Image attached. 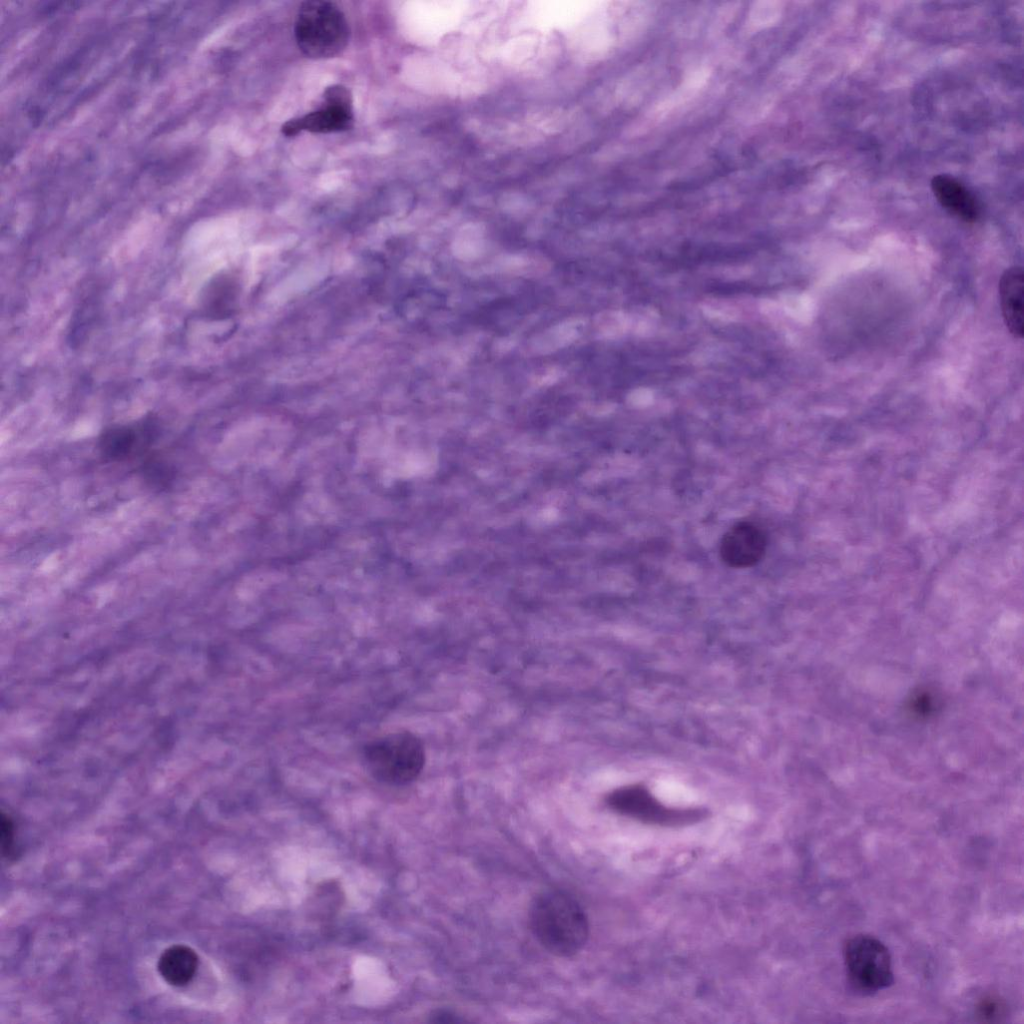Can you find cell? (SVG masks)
Wrapping results in <instances>:
<instances>
[{"mask_svg":"<svg viewBox=\"0 0 1024 1024\" xmlns=\"http://www.w3.org/2000/svg\"><path fill=\"white\" fill-rule=\"evenodd\" d=\"M766 546L767 538L763 530L754 523L741 521L723 535L719 552L729 567L747 568L761 561Z\"/></svg>","mask_w":1024,"mask_h":1024,"instance_id":"cell-7","label":"cell"},{"mask_svg":"<svg viewBox=\"0 0 1024 1024\" xmlns=\"http://www.w3.org/2000/svg\"><path fill=\"white\" fill-rule=\"evenodd\" d=\"M157 423L146 418L135 425H121L106 429L101 433L98 447L101 455L112 461H120L131 456L138 448L150 445L157 435Z\"/></svg>","mask_w":1024,"mask_h":1024,"instance_id":"cell-8","label":"cell"},{"mask_svg":"<svg viewBox=\"0 0 1024 1024\" xmlns=\"http://www.w3.org/2000/svg\"><path fill=\"white\" fill-rule=\"evenodd\" d=\"M323 99L319 109L286 121L281 127L282 134L287 137L302 131L327 134L347 131L354 126L353 99L348 88L331 85L324 90Z\"/></svg>","mask_w":1024,"mask_h":1024,"instance_id":"cell-6","label":"cell"},{"mask_svg":"<svg viewBox=\"0 0 1024 1024\" xmlns=\"http://www.w3.org/2000/svg\"><path fill=\"white\" fill-rule=\"evenodd\" d=\"M431 1021L436 1023H457L463 1020L452 1011L441 1009L432 1013Z\"/></svg>","mask_w":1024,"mask_h":1024,"instance_id":"cell-14","label":"cell"},{"mask_svg":"<svg viewBox=\"0 0 1024 1024\" xmlns=\"http://www.w3.org/2000/svg\"><path fill=\"white\" fill-rule=\"evenodd\" d=\"M14 825L10 817L1 814L0 821V842L2 855L10 857L14 850Z\"/></svg>","mask_w":1024,"mask_h":1024,"instance_id":"cell-13","label":"cell"},{"mask_svg":"<svg viewBox=\"0 0 1024 1024\" xmlns=\"http://www.w3.org/2000/svg\"><path fill=\"white\" fill-rule=\"evenodd\" d=\"M362 757L366 770L374 779L400 786L414 781L422 772L425 748L415 734L398 731L368 742Z\"/></svg>","mask_w":1024,"mask_h":1024,"instance_id":"cell-3","label":"cell"},{"mask_svg":"<svg viewBox=\"0 0 1024 1024\" xmlns=\"http://www.w3.org/2000/svg\"><path fill=\"white\" fill-rule=\"evenodd\" d=\"M1023 293L1024 274L1022 268L1019 266L1008 268L1002 274L999 282V298L1005 325L1009 332L1018 339H1022L1024 332Z\"/></svg>","mask_w":1024,"mask_h":1024,"instance_id":"cell-10","label":"cell"},{"mask_svg":"<svg viewBox=\"0 0 1024 1024\" xmlns=\"http://www.w3.org/2000/svg\"><path fill=\"white\" fill-rule=\"evenodd\" d=\"M198 963V956L192 948L183 944H175L162 952L158 959L157 969L168 984L182 987L192 980Z\"/></svg>","mask_w":1024,"mask_h":1024,"instance_id":"cell-11","label":"cell"},{"mask_svg":"<svg viewBox=\"0 0 1024 1024\" xmlns=\"http://www.w3.org/2000/svg\"><path fill=\"white\" fill-rule=\"evenodd\" d=\"M606 803L619 814L660 826L693 824L707 816L703 809L669 808L640 785H629L613 790L607 795Z\"/></svg>","mask_w":1024,"mask_h":1024,"instance_id":"cell-5","label":"cell"},{"mask_svg":"<svg viewBox=\"0 0 1024 1024\" xmlns=\"http://www.w3.org/2000/svg\"><path fill=\"white\" fill-rule=\"evenodd\" d=\"M843 957L847 980L853 991L871 995L893 983L889 950L877 938L861 934L848 939Z\"/></svg>","mask_w":1024,"mask_h":1024,"instance_id":"cell-4","label":"cell"},{"mask_svg":"<svg viewBox=\"0 0 1024 1024\" xmlns=\"http://www.w3.org/2000/svg\"><path fill=\"white\" fill-rule=\"evenodd\" d=\"M529 919L534 936L553 955L573 956L588 939V918L580 903L566 891L552 889L538 894Z\"/></svg>","mask_w":1024,"mask_h":1024,"instance_id":"cell-1","label":"cell"},{"mask_svg":"<svg viewBox=\"0 0 1024 1024\" xmlns=\"http://www.w3.org/2000/svg\"><path fill=\"white\" fill-rule=\"evenodd\" d=\"M141 473L150 486L158 489L168 488L176 476L175 469L157 457L145 460L141 467Z\"/></svg>","mask_w":1024,"mask_h":1024,"instance_id":"cell-12","label":"cell"},{"mask_svg":"<svg viewBox=\"0 0 1024 1024\" xmlns=\"http://www.w3.org/2000/svg\"><path fill=\"white\" fill-rule=\"evenodd\" d=\"M294 35L300 51L320 60L340 55L347 47L350 27L343 11L333 2L306 1L299 7Z\"/></svg>","mask_w":1024,"mask_h":1024,"instance_id":"cell-2","label":"cell"},{"mask_svg":"<svg viewBox=\"0 0 1024 1024\" xmlns=\"http://www.w3.org/2000/svg\"><path fill=\"white\" fill-rule=\"evenodd\" d=\"M932 192L948 212L965 222H975L980 206L975 196L960 181L947 174L935 175L931 180Z\"/></svg>","mask_w":1024,"mask_h":1024,"instance_id":"cell-9","label":"cell"}]
</instances>
